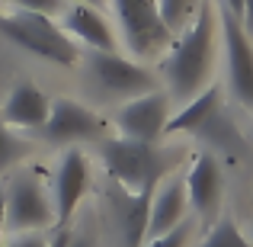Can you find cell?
I'll use <instances>...</instances> for the list:
<instances>
[{
    "label": "cell",
    "instance_id": "cell-1",
    "mask_svg": "<svg viewBox=\"0 0 253 247\" xmlns=\"http://www.w3.org/2000/svg\"><path fill=\"white\" fill-rule=\"evenodd\" d=\"M211 49H215V10H211V0H202L199 13L173 42L170 55L161 61V74L170 84L173 97L192 99L199 93L211 68Z\"/></svg>",
    "mask_w": 253,
    "mask_h": 247
},
{
    "label": "cell",
    "instance_id": "cell-2",
    "mask_svg": "<svg viewBox=\"0 0 253 247\" xmlns=\"http://www.w3.org/2000/svg\"><path fill=\"white\" fill-rule=\"evenodd\" d=\"M99 154H103V164L119 190L144 193V190H157L161 180H167V173L176 167L183 151L157 148L154 142L112 138V142H103Z\"/></svg>",
    "mask_w": 253,
    "mask_h": 247
},
{
    "label": "cell",
    "instance_id": "cell-3",
    "mask_svg": "<svg viewBox=\"0 0 253 247\" xmlns=\"http://www.w3.org/2000/svg\"><path fill=\"white\" fill-rule=\"evenodd\" d=\"M0 36L6 42H13L16 49L29 51V55H39L51 64H74L77 61V45L45 13H29V10L0 13Z\"/></svg>",
    "mask_w": 253,
    "mask_h": 247
},
{
    "label": "cell",
    "instance_id": "cell-4",
    "mask_svg": "<svg viewBox=\"0 0 253 247\" xmlns=\"http://www.w3.org/2000/svg\"><path fill=\"white\" fill-rule=\"evenodd\" d=\"M3 212H6V231L29 235V231L55 225V205L51 193L36 173H19L3 190Z\"/></svg>",
    "mask_w": 253,
    "mask_h": 247
},
{
    "label": "cell",
    "instance_id": "cell-5",
    "mask_svg": "<svg viewBox=\"0 0 253 247\" xmlns=\"http://www.w3.org/2000/svg\"><path fill=\"white\" fill-rule=\"evenodd\" d=\"M112 10L131 55L148 58L173 42V32L164 23L157 0H112Z\"/></svg>",
    "mask_w": 253,
    "mask_h": 247
},
{
    "label": "cell",
    "instance_id": "cell-6",
    "mask_svg": "<svg viewBox=\"0 0 253 247\" xmlns=\"http://www.w3.org/2000/svg\"><path fill=\"white\" fill-rule=\"evenodd\" d=\"M90 71L96 77L99 90H106L109 97H141V93H151L157 87V77L148 68L122 58L119 51H93Z\"/></svg>",
    "mask_w": 253,
    "mask_h": 247
},
{
    "label": "cell",
    "instance_id": "cell-7",
    "mask_svg": "<svg viewBox=\"0 0 253 247\" xmlns=\"http://www.w3.org/2000/svg\"><path fill=\"white\" fill-rule=\"evenodd\" d=\"M221 32H224V55H228V84L231 93L244 106L253 109V42L244 23L221 3Z\"/></svg>",
    "mask_w": 253,
    "mask_h": 247
},
{
    "label": "cell",
    "instance_id": "cell-8",
    "mask_svg": "<svg viewBox=\"0 0 253 247\" xmlns=\"http://www.w3.org/2000/svg\"><path fill=\"white\" fill-rule=\"evenodd\" d=\"M86 186H90V161L77 148L64 151L61 161H58L55 180H51V205H55V225L58 228H68L71 225Z\"/></svg>",
    "mask_w": 253,
    "mask_h": 247
},
{
    "label": "cell",
    "instance_id": "cell-9",
    "mask_svg": "<svg viewBox=\"0 0 253 247\" xmlns=\"http://www.w3.org/2000/svg\"><path fill=\"white\" fill-rule=\"evenodd\" d=\"M170 119V97L161 90L131 97L122 109L116 112V129L122 138H135V142H154L164 135V125Z\"/></svg>",
    "mask_w": 253,
    "mask_h": 247
},
{
    "label": "cell",
    "instance_id": "cell-10",
    "mask_svg": "<svg viewBox=\"0 0 253 247\" xmlns=\"http://www.w3.org/2000/svg\"><path fill=\"white\" fill-rule=\"evenodd\" d=\"M42 132L55 145H77V142H93V138L103 135V122L93 109L74 103V99H55Z\"/></svg>",
    "mask_w": 253,
    "mask_h": 247
},
{
    "label": "cell",
    "instance_id": "cell-11",
    "mask_svg": "<svg viewBox=\"0 0 253 247\" xmlns=\"http://www.w3.org/2000/svg\"><path fill=\"white\" fill-rule=\"evenodd\" d=\"M183 183H186V199H189L192 209L202 218L215 215L218 205H221V193H224V173H221V164H218V157L211 151H199L192 157Z\"/></svg>",
    "mask_w": 253,
    "mask_h": 247
},
{
    "label": "cell",
    "instance_id": "cell-12",
    "mask_svg": "<svg viewBox=\"0 0 253 247\" xmlns=\"http://www.w3.org/2000/svg\"><path fill=\"white\" fill-rule=\"evenodd\" d=\"M48 112H51V99L45 90H39L36 84L23 81V84H13L10 93H6L3 106H0V119H3L10 129H42L48 122Z\"/></svg>",
    "mask_w": 253,
    "mask_h": 247
},
{
    "label": "cell",
    "instance_id": "cell-13",
    "mask_svg": "<svg viewBox=\"0 0 253 247\" xmlns=\"http://www.w3.org/2000/svg\"><path fill=\"white\" fill-rule=\"evenodd\" d=\"M61 29L68 32V36H74L77 42L90 45L93 51H116V45H119L112 26L106 23V16L99 13V6H93V3H71V6H64Z\"/></svg>",
    "mask_w": 253,
    "mask_h": 247
},
{
    "label": "cell",
    "instance_id": "cell-14",
    "mask_svg": "<svg viewBox=\"0 0 253 247\" xmlns=\"http://www.w3.org/2000/svg\"><path fill=\"white\" fill-rule=\"evenodd\" d=\"M151 202H154V190H144V193L119 190L112 196V212H116L119 235H122L125 247H144V241H148Z\"/></svg>",
    "mask_w": 253,
    "mask_h": 247
},
{
    "label": "cell",
    "instance_id": "cell-15",
    "mask_svg": "<svg viewBox=\"0 0 253 247\" xmlns=\"http://www.w3.org/2000/svg\"><path fill=\"white\" fill-rule=\"evenodd\" d=\"M186 183L179 177L161 180V186L154 190V202H151V218H148V238H157L164 231L176 228L179 222H186Z\"/></svg>",
    "mask_w": 253,
    "mask_h": 247
},
{
    "label": "cell",
    "instance_id": "cell-16",
    "mask_svg": "<svg viewBox=\"0 0 253 247\" xmlns=\"http://www.w3.org/2000/svg\"><path fill=\"white\" fill-rule=\"evenodd\" d=\"M215 112H221V87L211 84V87H205V90H199L173 119H167L164 132H170V135H176V132H192V135H196Z\"/></svg>",
    "mask_w": 253,
    "mask_h": 247
},
{
    "label": "cell",
    "instance_id": "cell-17",
    "mask_svg": "<svg viewBox=\"0 0 253 247\" xmlns=\"http://www.w3.org/2000/svg\"><path fill=\"white\" fill-rule=\"evenodd\" d=\"M199 247H253L247 238H244V231L237 228V222L231 215H221L215 225L209 228V235H205V241Z\"/></svg>",
    "mask_w": 253,
    "mask_h": 247
},
{
    "label": "cell",
    "instance_id": "cell-18",
    "mask_svg": "<svg viewBox=\"0 0 253 247\" xmlns=\"http://www.w3.org/2000/svg\"><path fill=\"white\" fill-rule=\"evenodd\" d=\"M32 145L26 142V138L16 135V129H10V125L0 119V170H6V167H13L16 161H23L26 154H29Z\"/></svg>",
    "mask_w": 253,
    "mask_h": 247
},
{
    "label": "cell",
    "instance_id": "cell-19",
    "mask_svg": "<svg viewBox=\"0 0 253 247\" xmlns=\"http://www.w3.org/2000/svg\"><path fill=\"white\" fill-rule=\"evenodd\" d=\"M192 3H196V0H157V6H161V16H164V23L170 26V32L179 29V26L186 23Z\"/></svg>",
    "mask_w": 253,
    "mask_h": 247
},
{
    "label": "cell",
    "instance_id": "cell-20",
    "mask_svg": "<svg viewBox=\"0 0 253 247\" xmlns=\"http://www.w3.org/2000/svg\"><path fill=\"white\" fill-rule=\"evenodd\" d=\"M189 231H192L189 222H179L176 228L164 231V235H157V238H148L144 247H186V241H189Z\"/></svg>",
    "mask_w": 253,
    "mask_h": 247
},
{
    "label": "cell",
    "instance_id": "cell-21",
    "mask_svg": "<svg viewBox=\"0 0 253 247\" xmlns=\"http://www.w3.org/2000/svg\"><path fill=\"white\" fill-rule=\"evenodd\" d=\"M16 10H29V13H45V16H51V13H61L64 10V0H10Z\"/></svg>",
    "mask_w": 253,
    "mask_h": 247
},
{
    "label": "cell",
    "instance_id": "cell-22",
    "mask_svg": "<svg viewBox=\"0 0 253 247\" xmlns=\"http://www.w3.org/2000/svg\"><path fill=\"white\" fill-rule=\"evenodd\" d=\"M3 247H48V241H45L39 231H29V235H16L10 244H3Z\"/></svg>",
    "mask_w": 253,
    "mask_h": 247
},
{
    "label": "cell",
    "instance_id": "cell-23",
    "mask_svg": "<svg viewBox=\"0 0 253 247\" xmlns=\"http://www.w3.org/2000/svg\"><path fill=\"white\" fill-rule=\"evenodd\" d=\"M64 247H96V241L90 238V231H81V235H71Z\"/></svg>",
    "mask_w": 253,
    "mask_h": 247
},
{
    "label": "cell",
    "instance_id": "cell-24",
    "mask_svg": "<svg viewBox=\"0 0 253 247\" xmlns=\"http://www.w3.org/2000/svg\"><path fill=\"white\" fill-rule=\"evenodd\" d=\"M241 23H244V29H247V36H253V0H244Z\"/></svg>",
    "mask_w": 253,
    "mask_h": 247
},
{
    "label": "cell",
    "instance_id": "cell-25",
    "mask_svg": "<svg viewBox=\"0 0 253 247\" xmlns=\"http://www.w3.org/2000/svg\"><path fill=\"white\" fill-rule=\"evenodd\" d=\"M3 235H6V212H3V193H0V247H3Z\"/></svg>",
    "mask_w": 253,
    "mask_h": 247
},
{
    "label": "cell",
    "instance_id": "cell-26",
    "mask_svg": "<svg viewBox=\"0 0 253 247\" xmlns=\"http://www.w3.org/2000/svg\"><path fill=\"white\" fill-rule=\"evenodd\" d=\"M224 6H228V10L234 13L237 19H241V13H244V0H224Z\"/></svg>",
    "mask_w": 253,
    "mask_h": 247
},
{
    "label": "cell",
    "instance_id": "cell-27",
    "mask_svg": "<svg viewBox=\"0 0 253 247\" xmlns=\"http://www.w3.org/2000/svg\"><path fill=\"white\" fill-rule=\"evenodd\" d=\"M71 3H93V6H99L103 0H71Z\"/></svg>",
    "mask_w": 253,
    "mask_h": 247
}]
</instances>
